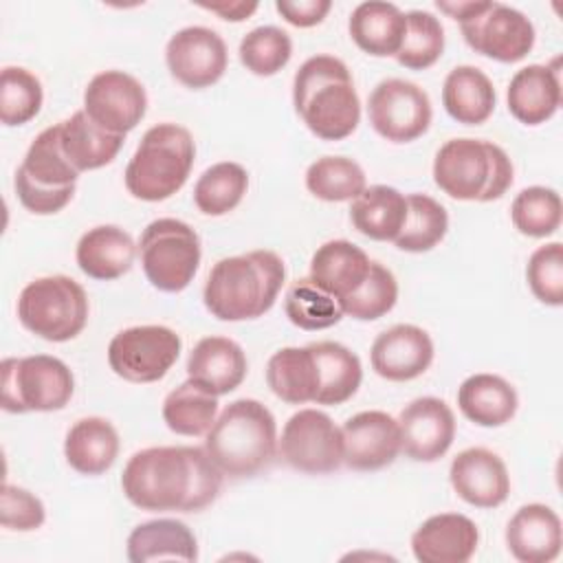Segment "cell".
Masks as SVG:
<instances>
[{
	"instance_id": "cell-14",
	"label": "cell",
	"mask_w": 563,
	"mask_h": 563,
	"mask_svg": "<svg viewBox=\"0 0 563 563\" xmlns=\"http://www.w3.org/2000/svg\"><path fill=\"white\" fill-rule=\"evenodd\" d=\"M464 42L479 55L501 64L523 59L534 46L532 22L515 7L488 2L479 13L460 22Z\"/></svg>"
},
{
	"instance_id": "cell-30",
	"label": "cell",
	"mask_w": 563,
	"mask_h": 563,
	"mask_svg": "<svg viewBox=\"0 0 563 563\" xmlns=\"http://www.w3.org/2000/svg\"><path fill=\"white\" fill-rule=\"evenodd\" d=\"M497 103L495 86L488 75L475 66H455L442 86V106L451 119L464 125L488 121Z\"/></svg>"
},
{
	"instance_id": "cell-9",
	"label": "cell",
	"mask_w": 563,
	"mask_h": 563,
	"mask_svg": "<svg viewBox=\"0 0 563 563\" xmlns=\"http://www.w3.org/2000/svg\"><path fill=\"white\" fill-rule=\"evenodd\" d=\"M2 374V409L9 413L59 411L75 391V378L68 365L48 354L22 358H4Z\"/></svg>"
},
{
	"instance_id": "cell-3",
	"label": "cell",
	"mask_w": 563,
	"mask_h": 563,
	"mask_svg": "<svg viewBox=\"0 0 563 563\" xmlns=\"http://www.w3.org/2000/svg\"><path fill=\"white\" fill-rule=\"evenodd\" d=\"M292 103L306 128L323 141L350 136L361 121V101L345 62L308 57L292 79Z\"/></svg>"
},
{
	"instance_id": "cell-38",
	"label": "cell",
	"mask_w": 563,
	"mask_h": 563,
	"mask_svg": "<svg viewBox=\"0 0 563 563\" xmlns=\"http://www.w3.org/2000/svg\"><path fill=\"white\" fill-rule=\"evenodd\" d=\"M446 229L449 213L435 198L427 194H409L407 218L394 244L407 253H424L444 240Z\"/></svg>"
},
{
	"instance_id": "cell-23",
	"label": "cell",
	"mask_w": 563,
	"mask_h": 563,
	"mask_svg": "<svg viewBox=\"0 0 563 563\" xmlns=\"http://www.w3.org/2000/svg\"><path fill=\"white\" fill-rule=\"evenodd\" d=\"M246 354L227 336L200 339L187 358V376L202 389L224 396L242 385L246 378Z\"/></svg>"
},
{
	"instance_id": "cell-4",
	"label": "cell",
	"mask_w": 563,
	"mask_h": 563,
	"mask_svg": "<svg viewBox=\"0 0 563 563\" xmlns=\"http://www.w3.org/2000/svg\"><path fill=\"white\" fill-rule=\"evenodd\" d=\"M205 451L222 475L242 479L271 466L277 453V424L266 405L253 398L233 400L207 431Z\"/></svg>"
},
{
	"instance_id": "cell-46",
	"label": "cell",
	"mask_w": 563,
	"mask_h": 563,
	"mask_svg": "<svg viewBox=\"0 0 563 563\" xmlns=\"http://www.w3.org/2000/svg\"><path fill=\"white\" fill-rule=\"evenodd\" d=\"M526 279L532 295L545 306L563 303V244L539 246L526 266Z\"/></svg>"
},
{
	"instance_id": "cell-21",
	"label": "cell",
	"mask_w": 563,
	"mask_h": 563,
	"mask_svg": "<svg viewBox=\"0 0 563 563\" xmlns=\"http://www.w3.org/2000/svg\"><path fill=\"white\" fill-rule=\"evenodd\" d=\"M477 543L475 521L460 512L433 515L411 534V552L420 563H466Z\"/></svg>"
},
{
	"instance_id": "cell-17",
	"label": "cell",
	"mask_w": 563,
	"mask_h": 563,
	"mask_svg": "<svg viewBox=\"0 0 563 563\" xmlns=\"http://www.w3.org/2000/svg\"><path fill=\"white\" fill-rule=\"evenodd\" d=\"M400 451L416 462H435L453 444L455 416L451 407L435 396L411 400L398 416Z\"/></svg>"
},
{
	"instance_id": "cell-1",
	"label": "cell",
	"mask_w": 563,
	"mask_h": 563,
	"mask_svg": "<svg viewBox=\"0 0 563 563\" xmlns=\"http://www.w3.org/2000/svg\"><path fill=\"white\" fill-rule=\"evenodd\" d=\"M222 477L205 446H150L128 460L121 488L141 510L198 512L216 501Z\"/></svg>"
},
{
	"instance_id": "cell-27",
	"label": "cell",
	"mask_w": 563,
	"mask_h": 563,
	"mask_svg": "<svg viewBox=\"0 0 563 563\" xmlns=\"http://www.w3.org/2000/svg\"><path fill=\"white\" fill-rule=\"evenodd\" d=\"M347 29L354 44L367 55L396 57L405 40L407 20L396 4L369 0L356 4L350 15Z\"/></svg>"
},
{
	"instance_id": "cell-5",
	"label": "cell",
	"mask_w": 563,
	"mask_h": 563,
	"mask_svg": "<svg viewBox=\"0 0 563 563\" xmlns=\"http://www.w3.org/2000/svg\"><path fill=\"white\" fill-rule=\"evenodd\" d=\"M194 158L196 143L187 128L178 123L152 125L125 167V189L145 202L167 200L187 183Z\"/></svg>"
},
{
	"instance_id": "cell-34",
	"label": "cell",
	"mask_w": 563,
	"mask_h": 563,
	"mask_svg": "<svg viewBox=\"0 0 563 563\" xmlns=\"http://www.w3.org/2000/svg\"><path fill=\"white\" fill-rule=\"evenodd\" d=\"M319 369L317 405H343L350 400L363 380L361 358L336 341H317L308 345Z\"/></svg>"
},
{
	"instance_id": "cell-49",
	"label": "cell",
	"mask_w": 563,
	"mask_h": 563,
	"mask_svg": "<svg viewBox=\"0 0 563 563\" xmlns=\"http://www.w3.org/2000/svg\"><path fill=\"white\" fill-rule=\"evenodd\" d=\"M200 7L211 13H218L227 22H242L249 15H253L260 4L257 2H222V4H205L202 2Z\"/></svg>"
},
{
	"instance_id": "cell-26",
	"label": "cell",
	"mask_w": 563,
	"mask_h": 563,
	"mask_svg": "<svg viewBox=\"0 0 563 563\" xmlns=\"http://www.w3.org/2000/svg\"><path fill=\"white\" fill-rule=\"evenodd\" d=\"M367 253L347 242L330 240L321 244L310 260V282L332 295L336 301H343L361 288L369 273Z\"/></svg>"
},
{
	"instance_id": "cell-36",
	"label": "cell",
	"mask_w": 563,
	"mask_h": 563,
	"mask_svg": "<svg viewBox=\"0 0 563 563\" xmlns=\"http://www.w3.org/2000/svg\"><path fill=\"white\" fill-rule=\"evenodd\" d=\"M218 416V396L194 380L180 383L163 400V420L178 435H207Z\"/></svg>"
},
{
	"instance_id": "cell-31",
	"label": "cell",
	"mask_w": 563,
	"mask_h": 563,
	"mask_svg": "<svg viewBox=\"0 0 563 563\" xmlns=\"http://www.w3.org/2000/svg\"><path fill=\"white\" fill-rule=\"evenodd\" d=\"M123 139L125 136L99 128L84 110H77L59 123L62 150L77 172H90L112 163Z\"/></svg>"
},
{
	"instance_id": "cell-24",
	"label": "cell",
	"mask_w": 563,
	"mask_h": 563,
	"mask_svg": "<svg viewBox=\"0 0 563 563\" xmlns=\"http://www.w3.org/2000/svg\"><path fill=\"white\" fill-rule=\"evenodd\" d=\"M510 114L523 125H541L561 106V79L556 66L530 64L519 68L506 92Z\"/></svg>"
},
{
	"instance_id": "cell-44",
	"label": "cell",
	"mask_w": 563,
	"mask_h": 563,
	"mask_svg": "<svg viewBox=\"0 0 563 563\" xmlns=\"http://www.w3.org/2000/svg\"><path fill=\"white\" fill-rule=\"evenodd\" d=\"M240 62L257 77H271L279 73L292 55L290 35L273 24L249 31L240 42Z\"/></svg>"
},
{
	"instance_id": "cell-19",
	"label": "cell",
	"mask_w": 563,
	"mask_h": 563,
	"mask_svg": "<svg viewBox=\"0 0 563 563\" xmlns=\"http://www.w3.org/2000/svg\"><path fill=\"white\" fill-rule=\"evenodd\" d=\"M433 361V341L427 330L413 323H398L383 330L369 350L372 369L394 383L422 376Z\"/></svg>"
},
{
	"instance_id": "cell-48",
	"label": "cell",
	"mask_w": 563,
	"mask_h": 563,
	"mask_svg": "<svg viewBox=\"0 0 563 563\" xmlns=\"http://www.w3.org/2000/svg\"><path fill=\"white\" fill-rule=\"evenodd\" d=\"M277 13L292 26L310 29L323 22L328 11L332 9L330 0H277Z\"/></svg>"
},
{
	"instance_id": "cell-28",
	"label": "cell",
	"mask_w": 563,
	"mask_h": 563,
	"mask_svg": "<svg viewBox=\"0 0 563 563\" xmlns=\"http://www.w3.org/2000/svg\"><path fill=\"white\" fill-rule=\"evenodd\" d=\"M64 455L77 473L88 477L101 475L119 455V433L106 418H81L66 433Z\"/></svg>"
},
{
	"instance_id": "cell-47",
	"label": "cell",
	"mask_w": 563,
	"mask_h": 563,
	"mask_svg": "<svg viewBox=\"0 0 563 563\" xmlns=\"http://www.w3.org/2000/svg\"><path fill=\"white\" fill-rule=\"evenodd\" d=\"M44 519H46V510L40 497L13 484L2 486L0 523L7 530H18V532L37 530L44 523Z\"/></svg>"
},
{
	"instance_id": "cell-43",
	"label": "cell",
	"mask_w": 563,
	"mask_h": 563,
	"mask_svg": "<svg viewBox=\"0 0 563 563\" xmlns=\"http://www.w3.org/2000/svg\"><path fill=\"white\" fill-rule=\"evenodd\" d=\"M44 101L40 79L22 66H4L0 73V121L24 125L37 117Z\"/></svg>"
},
{
	"instance_id": "cell-35",
	"label": "cell",
	"mask_w": 563,
	"mask_h": 563,
	"mask_svg": "<svg viewBox=\"0 0 563 563\" xmlns=\"http://www.w3.org/2000/svg\"><path fill=\"white\" fill-rule=\"evenodd\" d=\"M266 383L271 391L288 405L314 402L319 391V369L310 347L277 350L268 358Z\"/></svg>"
},
{
	"instance_id": "cell-2",
	"label": "cell",
	"mask_w": 563,
	"mask_h": 563,
	"mask_svg": "<svg viewBox=\"0 0 563 563\" xmlns=\"http://www.w3.org/2000/svg\"><path fill=\"white\" fill-rule=\"evenodd\" d=\"M284 260L268 249L222 257L213 264L202 299L220 321H246L268 312L284 286Z\"/></svg>"
},
{
	"instance_id": "cell-33",
	"label": "cell",
	"mask_w": 563,
	"mask_h": 563,
	"mask_svg": "<svg viewBox=\"0 0 563 563\" xmlns=\"http://www.w3.org/2000/svg\"><path fill=\"white\" fill-rule=\"evenodd\" d=\"M128 559L132 563L178 559L196 561L198 541L187 523L178 519H152L139 523L128 537Z\"/></svg>"
},
{
	"instance_id": "cell-42",
	"label": "cell",
	"mask_w": 563,
	"mask_h": 563,
	"mask_svg": "<svg viewBox=\"0 0 563 563\" xmlns=\"http://www.w3.org/2000/svg\"><path fill=\"white\" fill-rule=\"evenodd\" d=\"M405 40L396 53V62L409 70H424L433 66L444 51V26L433 13L420 9L405 13Z\"/></svg>"
},
{
	"instance_id": "cell-18",
	"label": "cell",
	"mask_w": 563,
	"mask_h": 563,
	"mask_svg": "<svg viewBox=\"0 0 563 563\" xmlns=\"http://www.w3.org/2000/svg\"><path fill=\"white\" fill-rule=\"evenodd\" d=\"M343 464L352 471H380L400 453V427L389 413L358 411L341 427Z\"/></svg>"
},
{
	"instance_id": "cell-20",
	"label": "cell",
	"mask_w": 563,
	"mask_h": 563,
	"mask_svg": "<svg viewBox=\"0 0 563 563\" xmlns=\"http://www.w3.org/2000/svg\"><path fill=\"white\" fill-rule=\"evenodd\" d=\"M449 479L457 497L475 508H497L510 493V475L504 460L484 446L460 451L451 462Z\"/></svg>"
},
{
	"instance_id": "cell-29",
	"label": "cell",
	"mask_w": 563,
	"mask_h": 563,
	"mask_svg": "<svg viewBox=\"0 0 563 563\" xmlns=\"http://www.w3.org/2000/svg\"><path fill=\"white\" fill-rule=\"evenodd\" d=\"M515 387L497 374H473L457 389V407L466 420L479 427H501L517 413Z\"/></svg>"
},
{
	"instance_id": "cell-32",
	"label": "cell",
	"mask_w": 563,
	"mask_h": 563,
	"mask_svg": "<svg viewBox=\"0 0 563 563\" xmlns=\"http://www.w3.org/2000/svg\"><path fill=\"white\" fill-rule=\"evenodd\" d=\"M407 218V196L389 185L365 187L350 205L352 227L369 240L394 242Z\"/></svg>"
},
{
	"instance_id": "cell-11",
	"label": "cell",
	"mask_w": 563,
	"mask_h": 563,
	"mask_svg": "<svg viewBox=\"0 0 563 563\" xmlns=\"http://www.w3.org/2000/svg\"><path fill=\"white\" fill-rule=\"evenodd\" d=\"M180 347V336L167 325H134L112 336L108 365L123 380L156 383L174 367Z\"/></svg>"
},
{
	"instance_id": "cell-22",
	"label": "cell",
	"mask_w": 563,
	"mask_h": 563,
	"mask_svg": "<svg viewBox=\"0 0 563 563\" xmlns=\"http://www.w3.org/2000/svg\"><path fill=\"white\" fill-rule=\"evenodd\" d=\"M506 545L521 563H550L563 545L559 515L545 504L521 506L506 526Z\"/></svg>"
},
{
	"instance_id": "cell-12",
	"label": "cell",
	"mask_w": 563,
	"mask_h": 563,
	"mask_svg": "<svg viewBox=\"0 0 563 563\" xmlns=\"http://www.w3.org/2000/svg\"><path fill=\"white\" fill-rule=\"evenodd\" d=\"M282 460L301 473L325 475L343 464V435L332 418L319 409L292 413L277 440Z\"/></svg>"
},
{
	"instance_id": "cell-8",
	"label": "cell",
	"mask_w": 563,
	"mask_h": 563,
	"mask_svg": "<svg viewBox=\"0 0 563 563\" xmlns=\"http://www.w3.org/2000/svg\"><path fill=\"white\" fill-rule=\"evenodd\" d=\"M18 319L31 334L44 341H70L88 321L86 290L68 275L37 277L18 297Z\"/></svg>"
},
{
	"instance_id": "cell-15",
	"label": "cell",
	"mask_w": 563,
	"mask_h": 563,
	"mask_svg": "<svg viewBox=\"0 0 563 563\" xmlns=\"http://www.w3.org/2000/svg\"><path fill=\"white\" fill-rule=\"evenodd\" d=\"M147 110L143 84L123 70L97 73L84 90V112L103 130L125 136Z\"/></svg>"
},
{
	"instance_id": "cell-39",
	"label": "cell",
	"mask_w": 563,
	"mask_h": 563,
	"mask_svg": "<svg viewBox=\"0 0 563 563\" xmlns=\"http://www.w3.org/2000/svg\"><path fill=\"white\" fill-rule=\"evenodd\" d=\"M308 191L325 202L354 200L367 187L363 167L347 156H321L306 169Z\"/></svg>"
},
{
	"instance_id": "cell-7",
	"label": "cell",
	"mask_w": 563,
	"mask_h": 563,
	"mask_svg": "<svg viewBox=\"0 0 563 563\" xmlns=\"http://www.w3.org/2000/svg\"><path fill=\"white\" fill-rule=\"evenodd\" d=\"M79 172L62 150L59 123L42 130L29 145L15 172V194L24 209L37 216L62 211L75 196Z\"/></svg>"
},
{
	"instance_id": "cell-10",
	"label": "cell",
	"mask_w": 563,
	"mask_h": 563,
	"mask_svg": "<svg viewBox=\"0 0 563 563\" xmlns=\"http://www.w3.org/2000/svg\"><path fill=\"white\" fill-rule=\"evenodd\" d=\"M139 255L143 273L154 288L180 292L198 273L200 238L183 220L158 218L143 229Z\"/></svg>"
},
{
	"instance_id": "cell-37",
	"label": "cell",
	"mask_w": 563,
	"mask_h": 563,
	"mask_svg": "<svg viewBox=\"0 0 563 563\" xmlns=\"http://www.w3.org/2000/svg\"><path fill=\"white\" fill-rule=\"evenodd\" d=\"M249 189V174L240 163L222 161L207 167L194 185V202L205 216L233 211Z\"/></svg>"
},
{
	"instance_id": "cell-45",
	"label": "cell",
	"mask_w": 563,
	"mask_h": 563,
	"mask_svg": "<svg viewBox=\"0 0 563 563\" xmlns=\"http://www.w3.org/2000/svg\"><path fill=\"white\" fill-rule=\"evenodd\" d=\"M398 299V282L389 268L380 262L369 264V273L361 288L339 301L343 314L358 321H374L385 317Z\"/></svg>"
},
{
	"instance_id": "cell-13",
	"label": "cell",
	"mask_w": 563,
	"mask_h": 563,
	"mask_svg": "<svg viewBox=\"0 0 563 563\" xmlns=\"http://www.w3.org/2000/svg\"><path fill=\"white\" fill-rule=\"evenodd\" d=\"M367 117L372 128L391 143H411L431 125V99L413 81L383 79L369 92Z\"/></svg>"
},
{
	"instance_id": "cell-50",
	"label": "cell",
	"mask_w": 563,
	"mask_h": 563,
	"mask_svg": "<svg viewBox=\"0 0 563 563\" xmlns=\"http://www.w3.org/2000/svg\"><path fill=\"white\" fill-rule=\"evenodd\" d=\"M486 2H435V7L440 11H444L449 18L457 20V22H464L468 18H473L475 13H479L484 9Z\"/></svg>"
},
{
	"instance_id": "cell-25",
	"label": "cell",
	"mask_w": 563,
	"mask_h": 563,
	"mask_svg": "<svg viewBox=\"0 0 563 563\" xmlns=\"http://www.w3.org/2000/svg\"><path fill=\"white\" fill-rule=\"evenodd\" d=\"M77 266L84 275L110 282L125 275L136 257V244L128 231L117 224H99L88 229L75 249Z\"/></svg>"
},
{
	"instance_id": "cell-6",
	"label": "cell",
	"mask_w": 563,
	"mask_h": 563,
	"mask_svg": "<svg viewBox=\"0 0 563 563\" xmlns=\"http://www.w3.org/2000/svg\"><path fill=\"white\" fill-rule=\"evenodd\" d=\"M512 178V161L490 141L451 139L433 158L435 185L455 200H497L508 191Z\"/></svg>"
},
{
	"instance_id": "cell-16",
	"label": "cell",
	"mask_w": 563,
	"mask_h": 563,
	"mask_svg": "<svg viewBox=\"0 0 563 563\" xmlns=\"http://www.w3.org/2000/svg\"><path fill=\"white\" fill-rule=\"evenodd\" d=\"M165 62L176 81L200 90L222 79L229 64V51L213 29L185 26L169 37Z\"/></svg>"
},
{
	"instance_id": "cell-41",
	"label": "cell",
	"mask_w": 563,
	"mask_h": 563,
	"mask_svg": "<svg viewBox=\"0 0 563 563\" xmlns=\"http://www.w3.org/2000/svg\"><path fill=\"white\" fill-rule=\"evenodd\" d=\"M561 196L554 189L541 185L521 189L510 205L515 229L528 238H548L556 233L561 227Z\"/></svg>"
},
{
	"instance_id": "cell-40",
	"label": "cell",
	"mask_w": 563,
	"mask_h": 563,
	"mask_svg": "<svg viewBox=\"0 0 563 563\" xmlns=\"http://www.w3.org/2000/svg\"><path fill=\"white\" fill-rule=\"evenodd\" d=\"M284 312L288 321L301 330H325L343 319L339 301L314 286L310 277L295 279L284 297Z\"/></svg>"
}]
</instances>
